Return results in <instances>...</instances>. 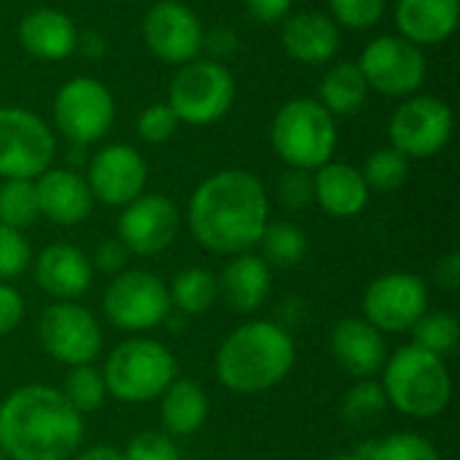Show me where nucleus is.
I'll use <instances>...</instances> for the list:
<instances>
[{
    "mask_svg": "<svg viewBox=\"0 0 460 460\" xmlns=\"http://www.w3.org/2000/svg\"><path fill=\"white\" fill-rule=\"evenodd\" d=\"M202 22L178 0H159L143 16V40L148 51L167 65H186L202 51Z\"/></svg>",
    "mask_w": 460,
    "mask_h": 460,
    "instance_id": "15",
    "label": "nucleus"
},
{
    "mask_svg": "<svg viewBox=\"0 0 460 460\" xmlns=\"http://www.w3.org/2000/svg\"><path fill=\"white\" fill-rule=\"evenodd\" d=\"M369 186L358 167L348 162H326L313 175V202L332 218H353L369 202Z\"/></svg>",
    "mask_w": 460,
    "mask_h": 460,
    "instance_id": "22",
    "label": "nucleus"
},
{
    "mask_svg": "<svg viewBox=\"0 0 460 460\" xmlns=\"http://www.w3.org/2000/svg\"><path fill=\"white\" fill-rule=\"evenodd\" d=\"M24 318V299L8 283H0V337L11 334Z\"/></svg>",
    "mask_w": 460,
    "mask_h": 460,
    "instance_id": "41",
    "label": "nucleus"
},
{
    "mask_svg": "<svg viewBox=\"0 0 460 460\" xmlns=\"http://www.w3.org/2000/svg\"><path fill=\"white\" fill-rule=\"evenodd\" d=\"M270 140L286 167L318 170L337 151V121L318 100L296 97L275 113Z\"/></svg>",
    "mask_w": 460,
    "mask_h": 460,
    "instance_id": "6",
    "label": "nucleus"
},
{
    "mask_svg": "<svg viewBox=\"0 0 460 460\" xmlns=\"http://www.w3.org/2000/svg\"><path fill=\"white\" fill-rule=\"evenodd\" d=\"M57 154L51 127L32 111L19 105H0V178L35 181L43 175Z\"/></svg>",
    "mask_w": 460,
    "mask_h": 460,
    "instance_id": "8",
    "label": "nucleus"
},
{
    "mask_svg": "<svg viewBox=\"0 0 460 460\" xmlns=\"http://www.w3.org/2000/svg\"><path fill=\"white\" fill-rule=\"evenodd\" d=\"M361 310L377 332L402 334L429 313V288L418 275L391 272L367 286Z\"/></svg>",
    "mask_w": 460,
    "mask_h": 460,
    "instance_id": "14",
    "label": "nucleus"
},
{
    "mask_svg": "<svg viewBox=\"0 0 460 460\" xmlns=\"http://www.w3.org/2000/svg\"><path fill=\"white\" fill-rule=\"evenodd\" d=\"M259 245H261V259L270 267H280V270H291L302 264V259L307 256V234L291 221L267 224Z\"/></svg>",
    "mask_w": 460,
    "mask_h": 460,
    "instance_id": "30",
    "label": "nucleus"
},
{
    "mask_svg": "<svg viewBox=\"0 0 460 460\" xmlns=\"http://www.w3.org/2000/svg\"><path fill=\"white\" fill-rule=\"evenodd\" d=\"M437 283H439L445 291H458V286H460L458 253H447L445 259H439V264H437Z\"/></svg>",
    "mask_w": 460,
    "mask_h": 460,
    "instance_id": "45",
    "label": "nucleus"
},
{
    "mask_svg": "<svg viewBox=\"0 0 460 460\" xmlns=\"http://www.w3.org/2000/svg\"><path fill=\"white\" fill-rule=\"evenodd\" d=\"M0 460H8V458H5V456H3V453H0Z\"/></svg>",
    "mask_w": 460,
    "mask_h": 460,
    "instance_id": "49",
    "label": "nucleus"
},
{
    "mask_svg": "<svg viewBox=\"0 0 460 460\" xmlns=\"http://www.w3.org/2000/svg\"><path fill=\"white\" fill-rule=\"evenodd\" d=\"M38 213L59 226L84 224L92 216L94 197L81 172L70 167H49L35 178Z\"/></svg>",
    "mask_w": 460,
    "mask_h": 460,
    "instance_id": "18",
    "label": "nucleus"
},
{
    "mask_svg": "<svg viewBox=\"0 0 460 460\" xmlns=\"http://www.w3.org/2000/svg\"><path fill=\"white\" fill-rule=\"evenodd\" d=\"M40 218L35 181H3L0 183V224L11 229H27Z\"/></svg>",
    "mask_w": 460,
    "mask_h": 460,
    "instance_id": "33",
    "label": "nucleus"
},
{
    "mask_svg": "<svg viewBox=\"0 0 460 460\" xmlns=\"http://www.w3.org/2000/svg\"><path fill=\"white\" fill-rule=\"evenodd\" d=\"M240 40H237V32L229 30V27H213L210 32L202 35V49L210 51V59L221 62L226 57H232L237 51Z\"/></svg>",
    "mask_w": 460,
    "mask_h": 460,
    "instance_id": "42",
    "label": "nucleus"
},
{
    "mask_svg": "<svg viewBox=\"0 0 460 460\" xmlns=\"http://www.w3.org/2000/svg\"><path fill=\"white\" fill-rule=\"evenodd\" d=\"M75 51H81V54L89 57V59H100V57H105V51H108V40H105L102 32H84V35H78V40H75Z\"/></svg>",
    "mask_w": 460,
    "mask_h": 460,
    "instance_id": "46",
    "label": "nucleus"
},
{
    "mask_svg": "<svg viewBox=\"0 0 460 460\" xmlns=\"http://www.w3.org/2000/svg\"><path fill=\"white\" fill-rule=\"evenodd\" d=\"M385 410H388L385 391L375 380H356V385L350 391H345L342 404H340L345 426H350L356 431L375 429L383 420Z\"/></svg>",
    "mask_w": 460,
    "mask_h": 460,
    "instance_id": "29",
    "label": "nucleus"
},
{
    "mask_svg": "<svg viewBox=\"0 0 460 460\" xmlns=\"http://www.w3.org/2000/svg\"><path fill=\"white\" fill-rule=\"evenodd\" d=\"M296 361L291 332L275 321H248L237 326L216 353V377L224 388L253 396L288 377Z\"/></svg>",
    "mask_w": 460,
    "mask_h": 460,
    "instance_id": "3",
    "label": "nucleus"
},
{
    "mask_svg": "<svg viewBox=\"0 0 460 460\" xmlns=\"http://www.w3.org/2000/svg\"><path fill=\"white\" fill-rule=\"evenodd\" d=\"M369 89L385 97H412L426 81V54L402 35H377L358 57Z\"/></svg>",
    "mask_w": 460,
    "mask_h": 460,
    "instance_id": "12",
    "label": "nucleus"
},
{
    "mask_svg": "<svg viewBox=\"0 0 460 460\" xmlns=\"http://www.w3.org/2000/svg\"><path fill=\"white\" fill-rule=\"evenodd\" d=\"M243 5L248 8V13L256 22L275 24V22H283L288 16L294 0H243Z\"/></svg>",
    "mask_w": 460,
    "mask_h": 460,
    "instance_id": "44",
    "label": "nucleus"
},
{
    "mask_svg": "<svg viewBox=\"0 0 460 460\" xmlns=\"http://www.w3.org/2000/svg\"><path fill=\"white\" fill-rule=\"evenodd\" d=\"M159 399H162V423L170 437H191L205 426L210 404L199 383L175 377Z\"/></svg>",
    "mask_w": 460,
    "mask_h": 460,
    "instance_id": "26",
    "label": "nucleus"
},
{
    "mask_svg": "<svg viewBox=\"0 0 460 460\" xmlns=\"http://www.w3.org/2000/svg\"><path fill=\"white\" fill-rule=\"evenodd\" d=\"M78 30L73 19L59 8L30 11L19 22V43L27 54L46 62H59L75 51Z\"/></svg>",
    "mask_w": 460,
    "mask_h": 460,
    "instance_id": "24",
    "label": "nucleus"
},
{
    "mask_svg": "<svg viewBox=\"0 0 460 460\" xmlns=\"http://www.w3.org/2000/svg\"><path fill=\"white\" fill-rule=\"evenodd\" d=\"M167 294H170V307L175 313L194 318V315H205L213 310V305L218 302V283L208 270L189 267L172 278V283L167 286Z\"/></svg>",
    "mask_w": 460,
    "mask_h": 460,
    "instance_id": "28",
    "label": "nucleus"
},
{
    "mask_svg": "<svg viewBox=\"0 0 460 460\" xmlns=\"http://www.w3.org/2000/svg\"><path fill=\"white\" fill-rule=\"evenodd\" d=\"M38 340L43 350L65 367L92 364L102 350L100 323L78 302L49 305L38 321Z\"/></svg>",
    "mask_w": 460,
    "mask_h": 460,
    "instance_id": "13",
    "label": "nucleus"
},
{
    "mask_svg": "<svg viewBox=\"0 0 460 460\" xmlns=\"http://www.w3.org/2000/svg\"><path fill=\"white\" fill-rule=\"evenodd\" d=\"M278 199L286 210H305L313 205V172L310 170H296L286 167L278 178Z\"/></svg>",
    "mask_w": 460,
    "mask_h": 460,
    "instance_id": "38",
    "label": "nucleus"
},
{
    "mask_svg": "<svg viewBox=\"0 0 460 460\" xmlns=\"http://www.w3.org/2000/svg\"><path fill=\"white\" fill-rule=\"evenodd\" d=\"M178 377V361L167 345L151 337L119 342L102 367L108 396L121 404H151Z\"/></svg>",
    "mask_w": 460,
    "mask_h": 460,
    "instance_id": "5",
    "label": "nucleus"
},
{
    "mask_svg": "<svg viewBox=\"0 0 460 460\" xmlns=\"http://www.w3.org/2000/svg\"><path fill=\"white\" fill-rule=\"evenodd\" d=\"M380 385L388 407H396L402 415L418 420L442 415L453 399V380L445 358L418 345H404L388 356Z\"/></svg>",
    "mask_w": 460,
    "mask_h": 460,
    "instance_id": "4",
    "label": "nucleus"
},
{
    "mask_svg": "<svg viewBox=\"0 0 460 460\" xmlns=\"http://www.w3.org/2000/svg\"><path fill=\"white\" fill-rule=\"evenodd\" d=\"M361 450L369 460H442L431 439L412 431L391 434L380 442H367Z\"/></svg>",
    "mask_w": 460,
    "mask_h": 460,
    "instance_id": "34",
    "label": "nucleus"
},
{
    "mask_svg": "<svg viewBox=\"0 0 460 460\" xmlns=\"http://www.w3.org/2000/svg\"><path fill=\"white\" fill-rule=\"evenodd\" d=\"M84 178L97 202L108 208H124L146 191L148 164L137 148L127 143H111L89 159Z\"/></svg>",
    "mask_w": 460,
    "mask_h": 460,
    "instance_id": "16",
    "label": "nucleus"
},
{
    "mask_svg": "<svg viewBox=\"0 0 460 460\" xmlns=\"http://www.w3.org/2000/svg\"><path fill=\"white\" fill-rule=\"evenodd\" d=\"M460 19V0H399L396 24L399 35L415 46L445 43Z\"/></svg>",
    "mask_w": 460,
    "mask_h": 460,
    "instance_id": "23",
    "label": "nucleus"
},
{
    "mask_svg": "<svg viewBox=\"0 0 460 460\" xmlns=\"http://www.w3.org/2000/svg\"><path fill=\"white\" fill-rule=\"evenodd\" d=\"M81 442L84 418L51 385H22L0 404V453L8 460H67Z\"/></svg>",
    "mask_w": 460,
    "mask_h": 460,
    "instance_id": "2",
    "label": "nucleus"
},
{
    "mask_svg": "<svg viewBox=\"0 0 460 460\" xmlns=\"http://www.w3.org/2000/svg\"><path fill=\"white\" fill-rule=\"evenodd\" d=\"M75 460H124V453L111 445H94L84 453H78Z\"/></svg>",
    "mask_w": 460,
    "mask_h": 460,
    "instance_id": "47",
    "label": "nucleus"
},
{
    "mask_svg": "<svg viewBox=\"0 0 460 460\" xmlns=\"http://www.w3.org/2000/svg\"><path fill=\"white\" fill-rule=\"evenodd\" d=\"M178 116L172 113V108L167 102H154L148 105L140 116H137V135L146 143H167L175 129H178Z\"/></svg>",
    "mask_w": 460,
    "mask_h": 460,
    "instance_id": "39",
    "label": "nucleus"
},
{
    "mask_svg": "<svg viewBox=\"0 0 460 460\" xmlns=\"http://www.w3.org/2000/svg\"><path fill=\"white\" fill-rule=\"evenodd\" d=\"M124 460H181V456L170 437L159 431H143L127 445Z\"/></svg>",
    "mask_w": 460,
    "mask_h": 460,
    "instance_id": "40",
    "label": "nucleus"
},
{
    "mask_svg": "<svg viewBox=\"0 0 460 460\" xmlns=\"http://www.w3.org/2000/svg\"><path fill=\"white\" fill-rule=\"evenodd\" d=\"M35 283L57 302H75L92 286V261L70 243L46 245L35 259Z\"/></svg>",
    "mask_w": 460,
    "mask_h": 460,
    "instance_id": "20",
    "label": "nucleus"
},
{
    "mask_svg": "<svg viewBox=\"0 0 460 460\" xmlns=\"http://www.w3.org/2000/svg\"><path fill=\"white\" fill-rule=\"evenodd\" d=\"M30 267V245L19 229L0 224V283L19 278Z\"/></svg>",
    "mask_w": 460,
    "mask_h": 460,
    "instance_id": "37",
    "label": "nucleus"
},
{
    "mask_svg": "<svg viewBox=\"0 0 460 460\" xmlns=\"http://www.w3.org/2000/svg\"><path fill=\"white\" fill-rule=\"evenodd\" d=\"M332 460H369L367 456H364V450L358 447L356 453H340V456H334Z\"/></svg>",
    "mask_w": 460,
    "mask_h": 460,
    "instance_id": "48",
    "label": "nucleus"
},
{
    "mask_svg": "<svg viewBox=\"0 0 460 460\" xmlns=\"http://www.w3.org/2000/svg\"><path fill=\"white\" fill-rule=\"evenodd\" d=\"M329 16L350 30H369L383 19L385 0H329Z\"/></svg>",
    "mask_w": 460,
    "mask_h": 460,
    "instance_id": "36",
    "label": "nucleus"
},
{
    "mask_svg": "<svg viewBox=\"0 0 460 460\" xmlns=\"http://www.w3.org/2000/svg\"><path fill=\"white\" fill-rule=\"evenodd\" d=\"M234 75L224 62L216 59H191L178 67L170 81L167 105L181 124L208 127L229 113L234 105Z\"/></svg>",
    "mask_w": 460,
    "mask_h": 460,
    "instance_id": "7",
    "label": "nucleus"
},
{
    "mask_svg": "<svg viewBox=\"0 0 460 460\" xmlns=\"http://www.w3.org/2000/svg\"><path fill=\"white\" fill-rule=\"evenodd\" d=\"M62 396L70 402V407L78 415H89L94 410H100L108 399V388L102 380V372L92 364H81V367H70L67 377H65V388Z\"/></svg>",
    "mask_w": 460,
    "mask_h": 460,
    "instance_id": "32",
    "label": "nucleus"
},
{
    "mask_svg": "<svg viewBox=\"0 0 460 460\" xmlns=\"http://www.w3.org/2000/svg\"><path fill=\"white\" fill-rule=\"evenodd\" d=\"M332 356L353 380H372L388 361V345L364 318H342L332 332Z\"/></svg>",
    "mask_w": 460,
    "mask_h": 460,
    "instance_id": "19",
    "label": "nucleus"
},
{
    "mask_svg": "<svg viewBox=\"0 0 460 460\" xmlns=\"http://www.w3.org/2000/svg\"><path fill=\"white\" fill-rule=\"evenodd\" d=\"M388 137L391 148L407 159L437 156L453 137V111L439 97L412 94L394 111Z\"/></svg>",
    "mask_w": 460,
    "mask_h": 460,
    "instance_id": "11",
    "label": "nucleus"
},
{
    "mask_svg": "<svg viewBox=\"0 0 460 460\" xmlns=\"http://www.w3.org/2000/svg\"><path fill=\"white\" fill-rule=\"evenodd\" d=\"M127 259H129V251H127L119 240H105V243H100V248H97V253H94V264H97V270L105 272V275H119V272H124Z\"/></svg>",
    "mask_w": 460,
    "mask_h": 460,
    "instance_id": "43",
    "label": "nucleus"
},
{
    "mask_svg": "<svg viewBox=\"0 0 460 460\" xmlns=\"http://www.w3.org/2000/svg\"><path fill=\"white\" fill-rule=\"evenodd\" d=\"M361 175L369 186V191H396L404 186L410 175V159L399 154L396 148H380L367 156Z\"/></svg>",
    "mask_w": 460,
    "mask_h": 460,
    "instance_id": "35",
    "label": "nucleus"
},
{
    "mask_svg": "<svg viewBox=\"0 0 460 460\" xmlns=\"http://www.w3.org/2000/svg\"><path fill=\"white\" fill-rule=\"evenodd\" d=\"M283 49L302 65H326L340 51V24L321 11H299L283 19Z\"/></svg>",
    "mask_w": 460,
    "mask_h": 460,
    "instance_id": "21",
    "label": "nucleus"
},
{
    "mask_svg": "<svg viewBox=\"0 0 460 460\" xmlns=\"http://www.w3.org/2000/svg\"><path fill=\"white\" fill-rule=\"evenodd\" d=\"M369 84L358 67V62H337L332 65L323 78H321V105L332 113V116H353L361 113L367 100H369Z\"/></svg>",
    "mask_w": 460,
    "mask_h": 460,
    "instance_id": "27",
    "label": "nucleus"
},
{
    "mask_svg": "<svg viewBox=\"0 0 460 460\" xmlns=\"http://www.w3.org/2000/svg\"><path fill=\"white\" fill-rule=\"evenodd\" d=\"M216 283H218V296L226 302V307L245 315V313H256L267 302L272 288V272L261 256L240 253L232 256V261L224 267Z\"/></svg>",
    "mask_w": 460,
    "mask_h": 460,
    "instance_id": "25",
    "label": "nucleus"
},
{
    "mask_svg": "<svg viewBox=\"0 0 460 460\" xmlns=\"http://www.w3.org/2000/svg\"><path fill=\"white\" fill-rule=\"evenodd\" d=\"M186 218L194 240L208 253H251L270 224V197L253 172L221 170L194 189Z\"/></svg>",
    "mask_w": 460,
    "mask_h": 460,
    "instance_id": "1",
    "label": "nucleus"
},
{
    "mask_svg": "<svg viewBox=\"0 0 460 460\" xmlns=\"http://www.w3.org/2000/svg\"><path fill=\"white\" fill-rule=\"evenodd\" d=\"M412 345L445 358L456 353L460 342V323L453 313H423V318L410 329Z\"/></svg>",
    "mask_w": 460,
    "mask_h": 460,
    "instance_id": "31",
    "label": "nucleus"
},
{
    "mask_svg": "<svg viewBox=\"0 0 460 460\" xmlns=\"http://www.w3.org/2000/svg\"><path fill=\"white\" fill-rule=\"evenodd\" d=\"M113 119V94L92 75H75L65 81L54 97V124L70 140V146H92L102 140L111 132Z\"/></svg>",
    "mask_w": 460,
    "mask_h": 460,
    "instance_id": "9",
    "label": "nucleus"
},
{
    "mask_svg": "<svg viewBox=\"0 0 460 460\" xmlns=\"http://www.w3.org/2000/svg\"><path fill=\"white\" fill-rule=\"evenodd\" d=\"M181 229V213L164 194H140L121 208L119 243L135 256H156L167 251Z\"/></svg>",
    "mask_w": 460,
    "mask_h": 460,
    "instance_id": "17",
    "label": "nucleus"
},
{
    "mask_svg": "<svg viewBox=\"0 0 460 460\" xmlns=\"http://www.w3.org/2000/svg\"><path fill=\"white\" fill-rule=\"evenodd\" d=\"M102 310L111 326L121 332H148L167 321V283L148 270H124L113 275L102 296Z\"/></svg>",
    "mask_w": 460,
    "mask_h": 460,
    "instance_id": "10",
    "label": "nucleus"
}]
</instances>
